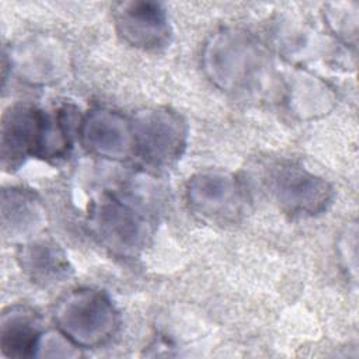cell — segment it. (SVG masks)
<instances>
[{"label":"cell","mask_w":359,"mask_h":359,"mask_svg":"<svg viewBox=\"0 0 359 359\" xmlns=\"http://www.w3.org/2000/svg\"><path fill=\"white\" fill-rule=\"evenodd\" d=\"M45 116L28 107L10 108L3 118L1 156L3 164L10 167L24 158L28 153L42 149Z\"/></svg>","instance_id":"cell-1"},{"label":"cell","mask_w":359,"mask_h":359,"mask_svg":"<svg viewBox=\"0 0 359 359\" xmlns=\"http://www.w3.org/2000/svg\"><path fill=\"white\" fill-rule=\"evenodd\" d=\"M272 185L278 199L293 212H314L327 201V185L294 167L278 168Z\"/></svg>","instance_id":"cell-2"},{"label":"cell","mask_w":359,"mask_h":359,"mask_svg":"<svg viewBox=\"0 0 359 359\" xmlns=\"http://www.w3.org/2000/svg\"><path fill=\"white\" fill-rule=\"evenodd\" d=\"M38 341L35 320L25 310H11L1 320V349L8 356L22 358L34 352Z\"/></svg>","instance_id":"cell-3"}]
</instances>
